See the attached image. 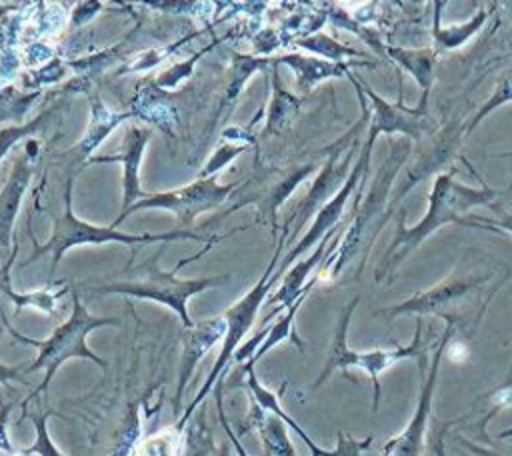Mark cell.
<instances>
[{
    "label": "cell",
    "mask_w": 512,
    "mask_h": 456,
    "mask_svg": "<svg viewBox=\"0 0 512 456\" xmlns=\"http://www.w3.org/2000/svg\"><path fill=\"white\" fill-rule=\"evenodd\" d=\"M412 154V140L408 138H394L388 136V154L378 166L372 182L368 184L366 178H362L354 208L350 212L348 226L340 238L338 248L324 260V264L318 268L316 276L318 280H336L346 270H356V276L362 272L364 262L380 236L384 224L392 218L394 210L390 208L394 182L402 170V166L408 162Z\"/></svg>",
    "instance_id": "6da1fadb"
},
{
    "label": "cell",
    "mask_w": 512,
    "mask_h": 456,
    "mask_svg": "<svg viewBox=\"0 0 512 456\" xmlns=\"http://www.w3.org/2000/svg\"><path fill=\"white\" fill-rule=\"evenodd\" d=\"M464 164L470 168V172L480 180V186H468L456 180L454 170H442L434 176L430 194H428V206L422 218L414 226H406L404 222V212L396 218V232L392 242L388 244L386 252L382 254L374 278L378 284L388 286L394 276L398 266L428 238L432 236L438 228L446 224H456L462 216H466L472 208L476 206H490L500 192L492 186H488L476 170L470 166V162L464 160Z\"/></svg>",
    "instance_id": "7a4b0ae2"
},
{
    "label": "cell",
    "mask_w": 512,
    "mask_h": 456,
    "mask_svg": "<svg viewBox=\"0 0 512 456\" xmlns=\"http://www.w3.org/2000/svg\"><path fill=\"white\" fill-rule=\"evenodd\" d=\"M360 302V296H354L340 312L338 316V322H336V330H334V338H332V344H330V350H328V356H326V362H324V368L322 372L318 374L316 382L312 384V388L316 390L318 386H322L328 376L336 370H342L346 376H348V370L350 368H360L364 370L370 380H372V386H374V402H372V408L378 410V404H380V374L384 370H388L390 366H394L396 362L400 360H406V358H414L418 362V370H420V376L424 378L426 376V370H428V350H426V344L422 342V318H416V330H414V336L410 340V344L406 346H392V348H374V350H368V352H356L352 348H348V342H346V336H348V326H350V320H352V314L356 310ZM350 378V376H348Z\"/></svg>",
    "instance_id": "3957f363"
},
{
    "label": "cell",
    "mask_w": 512,
    "mask_h": 456,
    "mask_svg": "<svg viewBox=\"0 0 512 456\" xmlns=\"http://www.w3.org/2000/svg\"><path fill=\"white\" fill-rule=\"evenodd\" d=\"M120 320L118 318H110V316H94L90 314L84 304L80 302L78 294L72 292V314L68 316L66 322H62L60 326L54 328V332L46 338V340H34V338H28L24 334H20L18 330H14L10 324H6V328L10 330V334L24 342V344H30L34 348H38V356L34 358V362L30 366L24 368V374L28 372H36V370H44V378L42 382L38 384V388L22 402V408L32 400L36 398L40 392H44L48 388V384L52 382L56 370L70 358H86V360H92L94 364H98L100 368H106V360H102L100 356H96L88 344H86V338L92 330L100 328V326H118Z\"/></svg>",
    "instance_id": "277c9868"
},
{
    "label": "cell",
    "mask_w": 512,
    "mask_h": 456,
    "mask_svg": "<svg viewBox=\"0 0 512 456\" xmlns=\"http://www.w3.org/2000/svg\"><path fill=\"white\" fill-rule=\"evenodd\" d=\"M158 258L160 252H156L152 258H148L146 262L134 266V268H124L122 276H130L128 280H116V282H104L100 286H88V290L92 292H100V294H126V296H134V298H142V300H154L158 304L168 306L170 310H174L178 314V318L182 320L184 328H192L194 322L190 320L188 314V298L218 286L222 282H226L230 276H210V278H192V280H184L178 278V266L172 268L170 272H164L162 268H158Z\"/></svg>",
    "instance_id": "5b68a950"
},
{
    "label": "cell",
    "mask_w": 512,
    "mask_h": 456,
    "mask_svg": "<svg viewBox=\"0 0 512 456\" xmlns=\"http://www.w3.org/2000/svg\"><path fill=\"white\" fill-rule=\"evenodd\" d=\"M222 236L210 234H198V232H190L184 228L178 230H170V232H162V234H126V232H118L112 226H96L90 222H84L80 218H76L72 214V180H68L66 190H64V214L62 216H54V226H52V236L46 244L36 246L34 254L26 260L32 262L38 256L44 254H52V264H50V278L52 272L56 268V264L60 262V258L64 256V252L68 248L80 246V244H108V242H120V244H154V242H174V240H196V242H206V244H216Z\"/></svg>",
    "instance_id": "8992f818"
},
{
    "label": "cell",
    "mask_w": 512,
    "mask_h": 456,
    "mask_svg": "<svg viewBox=\"0 0 512 456\" xmlns=\"http://www.w3.org/2000/svg\"><path fill=\"white\" fill-rule=\"evenodd\" d=\"M492 278L494 272H454L432 288L416 292L400 304L382 308L376 314H382L388 320L404 314L418 318L438 316L458 326V320H462L464 314L474 310V306L480 302L482 290Z\"/></svg>",
    "instance_id": "52a82bcc"
},
{
    "label": "cell",
    "mask_w": 512,
    "mask_h": 456,
    "mask_svg": "<svg viewBox=\"0 0 512 456\" xmlns=\"http://www.w3.org/2000/svg\"><path fill=\"white\" fill-rule=\"evenodd\" d=\"M288 234L290 230L282 226V234H280V242L276 244V250H274V256L270 258V264L266 268V272L260 276V280L254 284V288L244 294L234 306H230L222 316L226 318V336H224V342H222V350L206 378V382L202 384L200 392L196 394V398L190 402V406L186 408V412L180 416L178 424H176V430H182V426L186 424V420L192 416V412L196 410V406L206 398V394L212 390V386L220 380L222 372L226 370L228 362L234 358V352L238 350V344L240 340L244 338V334L252 328L254 320H256V314L260 310V306L266 302V296L270 292V288L274 286V282L282 276L278 274V258L282 256V250H284V244L288 242Z\"/></svg>",
    "instance_id": "ba28073f"
},
{
    "label": "cell",
    "mask_w": 512,
    "mask_h": 456,
    "mask_svg": "<svg viewBox=\"0 0 512 456\" xmlns=\"http://www.w3.org/2000/svg\"><path fill=\"white\" fill-rule=\"evenodd\" d=\"M240 182L234 184H218L216 176H206V178H198L194 182H190L188 186L170 190V192H158V194H148L146 198L134 202L126 212H120L118 218L110 224L112 228H116L120 222H124V218L136 210H148V208H156V210H168L176 216V222H180L184 226V230L188 226H192L194 218L206 210H212L216 206H220L238 186Z\"/></svg>",
    "instance_id": "9c48e42d"
},
{
    "label": "cell",
    "mask_w": 512,
    "mask_h": 456,
    "mask_svg": "<svg viewBox=\"0 0 512 456\" xmlns=\"http://www.w3.org/2000/svg\"><path fill=\"white\" fill-rule=\"evenodd\" d=\"M376 138L378 134L374 130H368L366 132V138H364V144L358 152V160L356 164L352 166L350 170V176L346 178V182L342 184V188L318 210V214L314 216V222L312 226L306 230V234L300 238L298 244H294L282 258V262L278 264V274H286V268L296 262V258H300L304 252L312 250L314 246L320 244V240L332 232L340 222H342V214L346 210V204L350 200V196L356 194L362 178L368 176L370 172V158H372V150H374V144H376Z\"/></svg>",
    "instance_id": "30bf717a"
},
{
    "label": "cell",
    "mask_w": 512,
    "mask_h": 456,
    "mask_svg": "<svg viewBox=\"0 0 512 456\" xmlns=\"http://www.w3.org/2000/svg\"><path fill=\"white\" fill-rule=\"evenodd\" d=\"M454 332H456V324L446 322V328H444V332L436 344V350L430 358L426 376L422 378V388H420V398H418L416 410H414L410 422L404 426V430L384 444L380 456H420L422 454L424 438H426V430H428V422H430V414H432V402H434V390H436V382H438L440 362H442L444 350L448 348V342L452 340Z\"/></svg>",
    "instance_id": "8fae6325"
},
{
    "label": "cell",
    "mask_w": 512,
    "mask_h": 456,
    "mask_svg": "<svg viewBox=\"0 0 512 456\" xmlns=\"http://www.w3.org/2000/svg\"><path fill=\"white\" fill-rule=\"evenodd\" d=\"M358 78V76H356ZM358 84L370 100V120H368V130H374L378 136L386 134H398L400 138L416 140L420 142L426 134V128L430 124V114H428V102L420 100L418 106H406L404 104V94H402V76L398 80V98L394 102L384 100L380 94H376L362 78H358Z\"/></svg>",
    "instance_id": "7c38bea8"
},
{
    "label": "cell",
    "mask_w": 512,
    "mask_h": 456,
    "mask_svg": "<svg viewBox=\"0 0 512 456\" xmlns=\"http://www.w3.org/2000/svg\"><path fill=\"white\" fill-rule=\"evenodd\" d=\"M354 144H348L346 148H336L326 164L322 166L320 174L316 176L312 188L308 190V194L298 202V206L294 208V212L284 220V228L290 230V238L288 242L300 232V228L304 226V222L314 214H318V210L342 188V184L346 182V178L350 176V162L354 156Z\"/></svg>",
    "instance_id": "4fadbf2b"
},
{
    "label": "cell",
    "mask_w": 512,
    "mask_h": 456,
    "mask_svg": "<svg viewBox=\"0 0 512 456\" xmlns=\"http://www.w3.org/2000/svg\"><path fill=\"white\" fill-rule=\"evenodd\" d=\"M226 318L216 316V318H206L196 322L192 328H184L182 332V360H180V370H178V388H176V398H174V412H180V402L184 394V386L190 380L192 372L196 370V364L206 356V352L218 342L224 340L226 336Z\"/></svg>",
    "instance_id": "5bb4252c"
},
{
    "label": "cell",
    "mask_w": 512,
    "mask_h": 456,
    "mask_svg": "<svg viewBox=\"0 0 512 456\" xmlns=\"http://www.w3.org/2000/svg\"><path fill=\"white\" fill-rule=\"evenodd\" d=\"M274 64H286L296 74V88L300 92H310L324 80L330 78H350L352 68H376V60H350V62H330L318 56L304 54H284L274 58Z\"/></svg>",
    "instance_id": "9a60e30c"
},
{
    "label": "cell",
    "mask_w": 512,
    "mask_h": 456,
    "mask_svg": "<svg viewBox=\"0 0 512 456\" xmlns=\"http://www.w3.org/2000/svg\"><path fill=\"white\" fill-rule=\"evenodd\" d=\"M150 130L144 126H130L124 134V144L118 156H102L94 158L92 162H122L124 168V198H122V212H126L134 202L146 198L148 194L140 190L138 172L144 148L150 140Z\"/></svg>",
    "instance_id": "2e32d148"
},
{
    "label": "cell",
    "mask_w": 512,
    "mask_h": 456,
    "mask_svg": "<svg viewBox=\"0 0 512 456\" xmlns=\"http://www.w3.org/2000/svg\"><path fill=\"white\" fill-rule=\"evenodd\" d=\"M434 14H432V28H430V36H432V48L440 54V52H454L458 48H462L466 42H470L486 24L490 10L480 6L468 20L464 22H454V24H442V8L444 2L436 0L434 4Z\"/></svg>",
    "instance_id": "e0dca14e"
},
{
    "label": "cell",
    "mask_w": 512,
    "mask_h": 456,
    "mask_svg": "<svg viewBox=\"0 0 512 456\" xmlns=\"http://www.w3.org/2000/svg\"><path fill=\"white\" fill-rule=\"evenodd\" d=\"M384 54L390 58V62L398 64L406 74L414 78V82L420 86V100L430 98V90L434 84V66L438 52L432 46L424 48H406V46H384Z\"/></svg>",
    "instance_id": "ac0fdd59"
},
{
    "label": "cell",
    "mask_w": 512,
    "mask_h": 456,
    "mask_svg": "<svg viewBox=\"0 0 512 456\" xmlns=\"http://www.w3.org/2000/svg\"><path fill=\"white\" fill-rule=\"evenodd\" d=\"M32 176V168H30V158L24 154L14 162L12 174L4 186V190L0 192V244L8 246L10 238H12V224L14 218L20 210V202L22 196L28 188Z\"/></svg>",
    "instance_id": "d6986e66"
},
{
    "label": "cell",
    "mask_w": 512,
    "mask_h": 456,
    "mask_svg": "<svg viewBox=\"0 0 512 456\" xmlns=\"http://www.w3.org/2000/svg\"><path fill=\"white\" fill-rule=\"evenodd\" d=\"M254 364H256V362L250 358V360L244 362V366H242V372L246 374V388L250 390L254 404H258L264 412L276 414L288 428H292V430L302 438V442L308 446V450L312 452V456H336L334 450H324V448H320V446L306 434V430H304L294 418H290V416L284 412V408H282L280 402H278V394H276V392H270L268 388H264V386L258 382L256 372H254Z\"/></svg>",
    "instance_id": "ffe728a7"
},
{
    "label": "cell",
    "mask_w": 512,
    "mask_h": 456,
    "mask_svg": "<svg viewBox=\"0 0 512 456\" xmlns=\"http://www.w3.org/2000/svg\"><path fill=\"white\" fill-rule=\"evenodd\" d=\"M248 428L258 430L268 456H296L286 424L276 414H266L258 404H254L252 412L248 414Z\"/></svg>",
    "instance_id": "44dd1931"
},
{
    "label": "cell",
    "mask_w": 512,
    "mask_h": 456,
    "mask_svg": "<svg viewBox=\"0 0 512 456\" xmlns=\"http://www.w3.org/2000/svg\"><path fill=\"white\" fill-rule=\"evenodd\" d=\"M92 104V118H90V126L88 132L84 136V140L74 148V152H78V158H86L92 154V150L124 120H128L134 112H114L108 106H104V102L98 96H92L90 100Z\"/></svg>",
    "instance_id": "7402d4cb"
},
{
    "label": "cell",
    "mask_w": 512,
    "mask_h": 456,
    "mask_svg": "<svg viewBox=\"0 0 512 456\" xmlns=\"http://www.w3.org/2000/svg\"><path fill=\"white\" fill-rule=\"evenodd\" d=\"M294 44L302 50L312 52L318 58L330 60V62H350L352 58H362V60H370L368 54L356 50L354 46H348L344 42H338L336 38L322 34V32H314L310 36H302L296 38Z\"/></svg>",
    "instance_id": "603a6c76"
},
{
    "label": "cell",
    "mask_w": 512,
    "mask_h": 456,
    "mask_svg": "<svg viewBox=\"0 0 512 456\" xmlns=\"http://www.w3.org/2000/svg\"><path fill=\"white\" fill-rule=\"evenodd\" d=\"M272 76H274V98L270 104V116H268L262 136L280 132L292 120V116H296L298 106H300V100L280 86L278 64H272Z\"/></svg>",
    "instance_id": "cb8c5ba5"
},
{
    "label": "cell",
    "mask_w": 512,
    "mask_h": 456,
    "mask_svg": "<svg viewBox=\"0 0 512 456\" xmlns=\"http://www.w3.org/2000/svg\"><path fill=\"white\" fill-rule=\"evenodd\" d=\"M306 296H308V294H302L292 306L286 308V312L278 318V322L268 328L264 342L260 344V348H258L256 354L252 356L254 362H258V358H260L262 354H266L270 348H274L278 342H282V340H286V338L292 340L298 348H304V342H302V340L298 338V334L294 332V318H296V312H298V308L302 306V302H304Z\"/></svg>",
    "instance_id": "d4e9b609"
},
{
    "label": "cell",
    "mask_w": 512,
    "mask_h": 456,
    "mask_svg": "<svg viewBox=\"0 0 512 456\" xmlns=\"http://www.w3.org/2000/svg\"><path fill=\"white\" fill-rule=\"evenodd\" d=\"M16 248H18V246H14V252H12V256H10V260H8V264L0 270V288H2L4 294L16 304L18 310H20L22 306H34V308H38V310H42V312H46V314H52L54 304H56L58 296H60L64 290H60V292H56V294H50V292H34V294H26V296L12 292L8 272H10V264H12L14 256H16Z\"/></svg>",
    "instance_id": "484cf974"
},
{
    "label": "cell",
    "mask_w": 512,
    "mask_h": 456,
    "mask_svg": "<svg viewBox=\"0 0 512 456\" xmlns=\"http://www.w3.org/2000/svg\"><path fill=\"white\" fill-rule=\"evenodd\" d=\"M508 102H512V68L502 72V76L498 78V82H496L494 90L490 92V96L486 98V102L476 110V114L472 116V120L464 128V136L470 134L488 114H492L496 108H500V106H504Z\"/></svg>",
    "instance_id": "4316f807"
},
{
    "label": "cell",
    "mask_w": 512,
    "mask_h": 456,
    "mask_svg": "<svg viewBox=\"0 0 512 456\" xmlns=\"http://www.w3.org/2000/svg\"><path fill=\"white\" fill-rule=\"evenodd\" d=\"M234 58H236V60H234V76H232V84H230L228 90H226V98H224V102H222V108L234 104V100L238 98V94H240V90H242L246 78H248L252 72L262 70V68H266L268 64H274L272 58H252V56H238V54H236Z\"/></svg>",
    "instance_id": "83f0119b"
},
{
    "label": "cell",
    "mask_w": 512,
    "mask_h": 456,
    "mask_svg": "<svg viewBox=\"0 0 512 456\" xmlns=\"http://www.w3.org/2000/svg\"><path fill=\"white\" fill-rule=\"evenodd\" d=\"M510 194H512V182H510ZM494 216H480V214H466L456 224L458 226H470V228H482V230H504L512 234V208L504 210L500 206H494V202L488 206Z\"/></svg>",
    "instance_id": "f1b7e54d"
},
{
    "label": "cell",
    "mask_w": 512,
    "mask_h": 456,
    "mask_svg": "<svg viewBox=\"0 0 512 456\" xmlns=\"http://www.w3.org/2000/svg\"><path fill=\"white\" fill-rule=\"evenodd\" d=\"M52 110H46L42 112L40 116H36L32 122L28 124H14V126H8V128H2L0 130V160L4 158V154L16 144L20 142L22 138H28L32 134H36L38 130H42L46 126V120L50 118Z\"/></svg>",
    "instance_id": "f546056e"
},
{
    "label": "cell",
    "mask_w": 512,
    "mask_h": 456,
    "mask_svg": "<svg viewBox=\"0 0 512 456\" xmlns=\"http://www.w3.org/2000/svg\"><path fill=\"white\" fill-rule=\"evenodd\" d=\"M52 412H42V414H32V422H34V428H36V440L32 446L20 450L18 454L20 456H32V454H38V456H64L56 444L50 440V434H48V428H46V420Z\"/></svg>",
    "instance_id": "4dcf8cb0"
},
{
    "label": "cell",
    "mask_w": 512,
    "mask_h": 456,
    "mask_svg": "<svg viewBox=\"0 0 512 456\" xmlns=\"http://www.w3.org/2000/svg\"><path fill=\"white\" fill-rule=\"evenodd\" d=\"M204 52H206V50H200V52H196L188 62H180V64L168 68L166 72H162V74L156 78V84H158L160 88H174L182 78H186V76L190 74V70H192L196 58H200Z\"/></svg>",
    "instance_id": "1f68e13d"
},
{
    "label": "cell",
    "mask_w": 512,
    "mask_h": 456,
    "mask_svg": "<svg viewBox=\"0 0 512 456\" xmlns=\"http://www.w3.org/2000/svg\"><path fill=\"white\" fill-rule=\"evenodd\" d=\"M336 436H338V442L334 448L336 456H362V452L366 448H370V444L374 440V436H366L364 440H354L352 436L344 434L342 430H338Z\"/></svg>",
    "instance_id": "d6a6232c"
},
{
    "label": "cell",
    "mask_w": 512,
    "mask_h": 456,
    "mask_svg": "<svg viewBox=\"0 0 512 456\" xmlns=\"http://www.w3.org/2000/svg\"><path fill=\"white\" fill-rule=\"evenodd\" d=\"M62 74H64V64L54 58V60H52L48 66H44L42 70L30 72L28 78H26V82H24V86H28V88H38V86H42V84H48V82H54V80L62 78Z\"/></svg>",
    "instance_id": "836d02e7"
},
{
    "label": "cell",
    "mask_w": 512,
    "mask_h": 456,
    "mask_svg": "<svg viewBox=\"0 0 512 456\" xmlns=\"http://www.w3.org/2000/svg\"><path fill=\"white\" fill-rule=\"evenodd\" d=\"M246 148H248V146H230V144L222 146V148L214 154V158L206 164V168L200 172V176H202V178H206V176H214V174H218V170H220L226 162H230L232 158H236L238 154H242Z\"/></svg>",
    "instance_id": "e575fe53"
},
{
    "label": "cell",
    "mask_w": 512,
    "mask_h": 456,
    "mask_svg": "<svg viewBox=\"0 0 512 456\" xmlns=\"http://www.w3.org/2000/svg\"><path fill=\"white\" fill-rule=\"evenodd\" d=\"M172 448V438L168 434H162L146 440L136 456H172Z\"/></svg>",
    "instance_id": "d590c367"
},
{
    "label": "cell",
    "mask_w": 512,
    "mask_h": 456,
    "mask_svg": "<svg viewBox=\"0 0 512 456\" xmlns=\"http://www.w3.org/2000/svg\"><path fill=\"white\" fill-rule=\"evenodd\" d=\"M216 402H218V418H220L222 428L226 430V434H228L230 442L234 444L236 454H238V456H248V454H246V450H244V446L240 444L238 436L232 432V428H230V424H228V420H226V414H224V408H222V380H218V384H216ZM262 456H268V454H266V452H262Z\"/></svg>",
    "instance_id": "8d00e7d4"
},
{
    "label": "cell",
    "mask_w": 512,
    "mask_h": 456,
    "mask_svg": "<svg viewBox=\"0 0 512 456\" xmlns=\"http://www.w3.org/2000/svg\"><path fill=\"white\" fill-rule=\"evenodd\" d=\"M10 408H12L10 404L0 402V450L8 452L10 456H14L18 452H16V448L8 440V414H10Z\"/></svg>",
    "instance_id": "74e56055"
},
{
    "label": "cell",
    "mask_w": 512,
    "mask_h": 456,
    "mask_svg": "<svg viewBox=\"0 0 512 456\" xmlns=\"http://www.w3.org/2000/svg\"><path fill=\"white\" fill-rule=\"evenodd\" d=\"M492 396V400H494V406H496V410H500V408H504V406H512V382H508V384H504L502 388H498L494 394H490ZM512 434V430H506V432H502L500 434V438H506V436H510Z\"/></svg>",
    "instance_id": "f35d334b"
},
{
    "label": "cell",
    "mask_w": 512,
    "mask_h": 456,
    "mask_svg": "<svg viewBox=\"0 0 512 456\" xmlns=\"http://www.w3.org/2000/svg\"><path fill=\"white\" fill-rule=\"evenodd\" d=\"M24 374V366L18 364V366H6L0 362V384H8L10 380H18V382H26L22 378Z\"/></svg>",
    "instance_id": "ab89813d"
},
{
    "label": "cell",
    "mask_w": 512,
    "mask_h": 456,
    "mask_svg": "<svg viewBox=\"0 0 512 456\" xmlns=\"http://www.w3.org/2000/svg\"><path fill=\"white\" fill-rule=\"evenodd\" d=\"M434 454L436 456H446L444 454V430H440V434L434 440Z\"/></svg>",
    "instance_id": "60d3db41"
},
{
    "label": "cell",
    "mask_w": 512,
    "mask_h": 456,
    "mask_svg": "<svg viewBox=\"0 0 512 456\" xmlns=\"http://www.w3.org/2000/svg\"><path fill=\"white\" fill-rule=\"evenodd\" d=\"M504 156H512V152H502V154H498V158H504Z\"/></svg>",
    "instance_id": "b9f144b4"
},
{
    "label": "cell",
    "mask_w": 512,
    "mask_h": 456,
    "mask_svg": "<svg viewBox=\"0 0 512 456\" xmlns=\"http://www.w3.org/2000/svg\"><path fill=\"white\" fill-rule=\"evenodd\" d=\"M508 40H510V46H512V32H510V36H508Z\"/></svg>",
    "instance_id": "7bdbcfd3"
}]
</instances>
